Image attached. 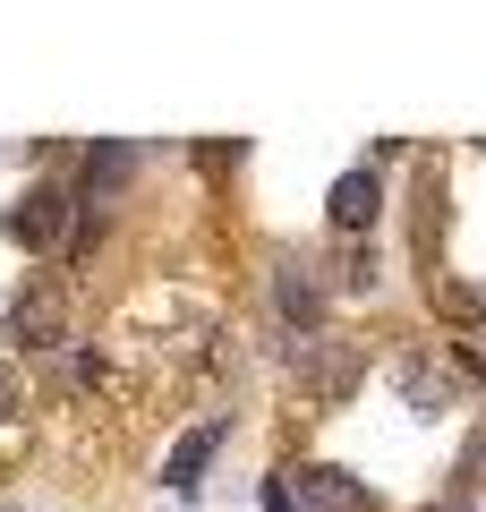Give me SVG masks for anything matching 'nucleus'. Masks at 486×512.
Masks as SVG:
<instances>
[{"label": "nucleus", "mask_w": 486, "mask_h": 512, "mask_svg": "<svg viewBox=\"0 0 486 512\" xmlns=\"http://www.w3.org/2000/svg\"><path fill=\"white\" fill-rule=\"evenodd\" d=\"M18 419V376H9V367H0V427Z\"/></svg>", "instance_id": "9"}, {"label": "nucleus", "mask_w": 486, "mask_h": 512, "mask_svg": "<svg viewBox=\"0 0 486 512\" xmlns=\"http://www.w3.org/2000/svg\"><path fill=\"white\" fill-rule=\"evenodd\" d=\"M376 205H384V180H376V171H342L333 197H324V222H333V231H367Z\"/></svg>", "instance_id": "6"}, {"label": "nucleus", "mask_w": 486, "mask_h": 512, "mask_svg": "<svg viewBox=\"0 0 486 512\" xmlns=\"http://www.w3.org/2000/svg\"><path fill=\"white\" fill-rule=\"evenodd\" d=\"M299 504H307V512H376V495H367L350 470L316 461V470H299Z\"/></svg>", "instance_id": "4"}, {"label": "nucleus", "mask_w": 486, "mask_h": 512, "mask_svg": "<svg viewBox=\"0 0 486 512\" xmlns=\"http://www.w3.org/2000/svg\"><path fill=\"white\" fill-rule=\"evenodd\" d=\"M222 436H231V419H205V427H188V436L180 444H171V461H162V487H197V478H205V461H214L222 453Z\"/></svg>", "instance_id": "5"}, {"label": "nucleus", "mask_w": 486, "mask_h": 512, "mask_svg": "<svg viewBox=\"0 0 486 512\" xmlns=\"http://www.w3.org/2000/svg\"><path fill=\"white\" fill-rule=\"evenodd\" d=\"M273 308H282V325L316 333V325H324V282H316V265L282 256V265H273Z\"/></svg>", "instance_id": "2"}, {"label": "nucleus", "mask_w": 486, "mask_h": 512, "mask_svg": "<svg viewBox=\"0 0 486 512\" xmlns=\"http://www.w3.org/2000/svg\"><path fill=\"white\" fill-rule=\"evenodd\" d=\"M60 222H69V188H26L18 205H9V239H18V248H52L60 239Z\"/></svg>", "instance_id": "1"}, {"label": "nucleus", "mask_w": 486, "mask_h": 512, "mask_svg": "<svg viewBox=\"0 0 486 512\" xmlns=\"http://www.w3.org/2000/svg\"><path fill=\"white\" fill-rule=\"evenodd\" d=\"M9 342H18V350H52L60 342V299L52 291H26L18 308H9Z\"/></svg>", "instance_id": "7"}, {"label": "nucleus", "mask_w": 486, "mask_h": 512, "mask_svg": "<svg viewBox=\"0 0 486 512\" xmlns=\"http://www.w3.org/2000/svg\"><path fill=\"white\" fill-rule=\"evenodd\" d=\"M401 402H410V410H444L452 402V376L427 367V359H410V367H401Z\"/></svg>", "instance_id": "8"}, {"label": "nucleus", "mask_w": 486, "mask_h": 512, "mask_svg": "<svg viewBox=\"0 0 486 512\" xmlns=\"http://www.w3.org/2000/svg\"><path fill=\"white\" fill-rule=\"evenodd\" d=\"M299 384L316 393V402H342L350 384H359V350H350V342H316V350H307L299 342Z\"/></svg>", "instance_id": "3"}]
</instances>
